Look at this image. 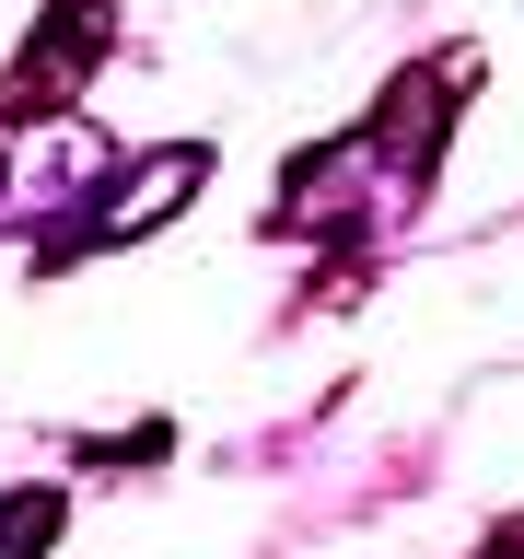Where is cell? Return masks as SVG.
Returning <instances> with one entry per match:
<instances>
[{
  "label": "cell",
  "instance_id": "obj_2",
  "mask_svg": "<svg viewBox=\"0 0 524 559\" xmlns=\"http://www.w3.org/2000/svg\"><path fill=\"white\" fill-rule=\"evenodd\" d=\"M47 536H59V489H12L0 501V559H35Z\"/></svg>",
  "mask_w": 524,
  "mask_h": 559
},
{
  "label": "cell",
  "instance_id": "obj_1",
  "mask_svg": "<svg viewBox=\"0 0 524 559\" xmlns=\"http://www.w3.org/2000/svg\"><path fill=\"white\" fill-rule=\"evenodd\" d=\"M105 47H117V0H47V24L24 35V59L0 70V129L70 117V94L105 70Z\"/></svg>",
  "mask_w": 524,
  "mask_h": 559
}]
</instances>
